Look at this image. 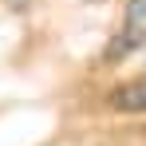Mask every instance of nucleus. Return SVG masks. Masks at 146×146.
I'll list each match as a JSON object with an SVG mask.
<instances>
[{"label":"nucleus","instance_id":"1","mask_svg":"<svg viewBox=\"0 0 146 146\" xmlns=\"http://www.w3.org/2000/svg\"><path fill=\"white\" fill-rule=\"evenodd\" d=\"M146 48V0H130V8H126V20H122V32L119 40L111 44V59H122V55H130V51Z\"/></svg>","mask_w":146,"mask_h":146},{"label":"nucleus","instance_id":"2","mask_svg":"<svg viewBox=\"0 0 146 146\" xmlns=\"http://www.w3.org/2000/svg\"><path fill=\"white\" fill-rule=\"evenodd\" d=\"M115 99H119L115 107H130V111H134V107H146V75L138 79V83H130V87H122V91H119Z\"/></svg>","mask_w":146,"mask_h":146}]
</instances>
